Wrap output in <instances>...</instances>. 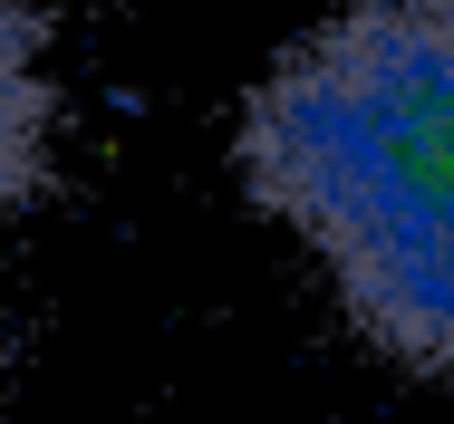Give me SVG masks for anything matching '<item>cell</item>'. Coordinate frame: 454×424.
I'll use <instances>...</instances> for the list:
<instances>
[{"mask_svg":"<svg viewBox=\"0 0 454 424\" xmlns=\"http://www.w3.org/2000/svg\"><path fill=\"white\" fill-rule=\"evenodd\" d=\"M242 183L367 347L454 386V0H348L242 106Z\"/></svg>","mask_w":454,"mask_h":424,"instance_id":"1","label":"cell"},{"mask_svg":"<svg viewBox=\"0 0 454 424\" xmlns=\"http://www.w3.org/2000/svg\"><path fill=\"white\" fill-rule=\"evenodd\" d=\"M59 135V78H49V19L39 0H0V222L39 193Z\"/></svg>","mask_w":454,"mask_h":424,"instance_id":"2","label":"cell"}]
</instances>
